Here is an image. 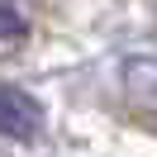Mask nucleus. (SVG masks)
I'll return each instance as SVG.
<instances>
[{"label": "nucleus", "mask_w": 157, "mask_h": 157, "mask_svg": "<svg viewBox=\"0 0 157 157\" xmlns=\"http://www.w3.org/2000/svg\"><path fill=\"white\" fill-rule=\"evenodd\" d=\"M38 128H43V105L19 86H0V133L29 143L38 138Z\"/></svg>", "instance_id": "nucleus-1"}, {"label": "nucleus", "mask_w": 157, "mask_h": 157, "mask_svg": "<svg viewBox=\"0 0 157 157\" xmlns=\"http://www.w3.org/2000/svg\"><path fill=\"white\" fill-rule=\"evenodd\" d=\"M24 14L19 10H10V5H0V38H24Z\"/></svg>", "instance_id": "nucleus-2"}]
</instances>
